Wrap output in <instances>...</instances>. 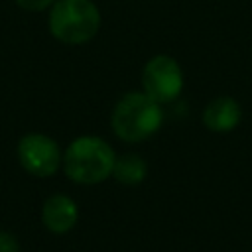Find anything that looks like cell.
Listing matches in <instances>:
<instances>
[{
    "label": "cell",
    "mask_w": 252,
    "mask_h": 252,
    "mask_svg": "<svg viewBox=\"0 0 252 252\" xmlns=\"http://www.w3.org/2000/svg\"><path fill=\"white\" fill-rule=\"evenodd\" d=\"M49 33L65 45L91 41L100 28V12L93 0H55L47 16Z\"/></svg>",
    "instance_id": "3"
},
{
    "label": "cell",
    "mask_w": 252,
    "mask_h": 252,
    "mask_svg": "<svg viewBox=\"0 0 252 252\" xmlns=\"http://www.w3.org/2000/svg\"><path fill=\"white\" fill-rule=\"evenodd\" d=\"M0 252H22L18 238L8 230H0Z\"/></svg>",
    "instance_id": "10"
},
{
    "label": "cell",
    "mask_w": 252,
    "mask_h": 252,
    "mask_svg": "<svg viewBox=\"0 0 252 252\" xmlns=\"http://www.w3.org/2000/svg\"><path fill=\"white\" fill-rule=\"evenodd\" d=\"M240 118H242V108L232 96H217L209 100L201 114L205 128L217 134H226L234 130L240 124Z\"/></svg>",
    "instance_id": "7"
},
{
    "label": "cell",
    "mask_w": 252,
    "mask_h": 252,
    "mask_svg": "<svg viewBox=\"0 0 252 252\" xmlns=\"http://www.w3.org/2000/svg\"><path fill=\"white\" fill-rule=\"evenodd\" d=\"M116 154L98 136H79L63 152V171L79 185H96L112 175Z\"/></svg>",
    "instance_id": "2"
},
{
    "label": "cell",
    "mask_w": 252,
    "mask_h": 252,
    "mask_svg": "<svg viewBox=\"0 0 252 252\" xmlns=\"http://www.w3.org/2000/svg\"><path fill=\"white\" fill-rule=\"evenodd\" d=\"M163 122L161 104L150 98L144 91L122 94L110 114V128L122 142L138 144L152 138Z\"/></svg>",
    "instance_id": "1"
},
{
    "label": "cell",
    "mask_w": 252,
    "mask_h": 252,
    "mask_svg": "<svg viewBox=\"0 0 252 252\" xmlns=\"http://www.w3.org/2000/svg\"><path fill=\"white\" fill-rule=\"evenodd\" d=\"M20 165L33 177H51L63 165V152L59 144L41 132H28L16 146Z\"/></svg>",
    "instance_id": "4"
},
{
    "label": "cell",
    "mask_w": 252,
    "mask_h": 252,
    "mask_svg": "<svg viewBox=\"0 0 252 252\" xmlns=\"http://www.w3.org/2000/svg\"><path fill=\"white\" fill-rule=\"evenodd\" d=\"M14 2L26 12H43L49 10L55 0H14Z\"/></svg>",
    "instance_id": "9"
},
{
    "label": "cell",
    "mask_w": 252,
    "mask_h": 252,
    "mask_svg": "<svg viewBox=\"0 0 252 252\" xmlns=\"http://www.w3.org/2000/svg\"><path fill=\"white\" fill-rule=\"evenodd\" d=\"M142 89L158 104L173 102L183 91V71L179 63L165 53L154 55L142 69Z\"/></svg>",
    "instance_id": "5"
},
{
    "label": "cell",
    "mask_w": 252,
    "mask_h": 252,
    "mask_svg": "<svg viewBox=\"0 0 252 252\" xmlns=\"http://www.w3.org/2000/svg\"><path fill=\"white\" fill-rule=\"evenodd\" d=\"M79 220L77 203L65 193L49 195L41 205V222L51 234H67Z\"/></svg>",
    "instance_id": "6"
},
{
    "label": "cell",
    "mask_w": 252,
    "mask_h": 252,
    "mask_svg": "<svg viewBox=\"0 0 252 252\" xmlns=\"http://www.w3.org/2000/svg\"><path fill=\"white\" fill-rule=\"evenodd\" d=\"M148 175V163L138 154H122L116 156L112 177L122 185H138Z\"/></svg>",
    "instance_id": "8"
}]
</instances>
